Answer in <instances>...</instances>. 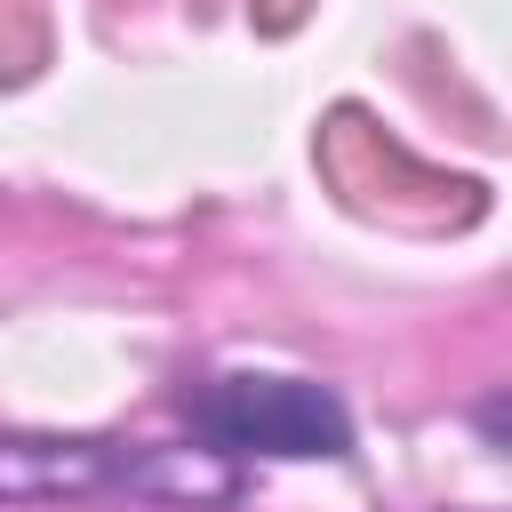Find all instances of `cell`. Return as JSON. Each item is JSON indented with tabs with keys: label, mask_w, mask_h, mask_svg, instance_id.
Masks as SVG:
<instances>
[{
	"label": "cell",
	"mask_w": 512,
	"mask_h": 512,
	"mask_svg": "<svg viewBox=\"0 0 512 512\" xmlns=\"http://www.w3.org/2000/svg\"><path fill=\"white\" fill-rule=\"evenodd\" d=\"M128 456H104L88 440H0V496H32V488H96L120 480Z\"/></svg>",
	"instance_id": "obj_2"
},
{
	"label": "cell",
	"mask_w": 512,
	"mask_h": 512,
	"mask_svg": "<svg viewBox=\"0 0 512 512\" xmlns=\"http://www.w3.org/2000/svg\"><path fill=\"white\" fill-rule=\"evenodd\" d=\"M192 424L216 456H344L352 416L304 376H216L192 400Z\"/></svg>",
	"instance_id": "obj_1"
}]
</instances>
